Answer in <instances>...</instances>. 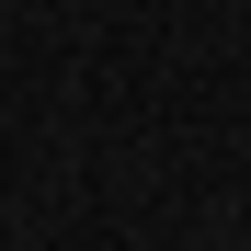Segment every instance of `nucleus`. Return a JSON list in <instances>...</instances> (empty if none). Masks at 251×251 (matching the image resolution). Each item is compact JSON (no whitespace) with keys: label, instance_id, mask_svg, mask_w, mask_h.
Here are the masks:
<instances>
[]
</instances>
